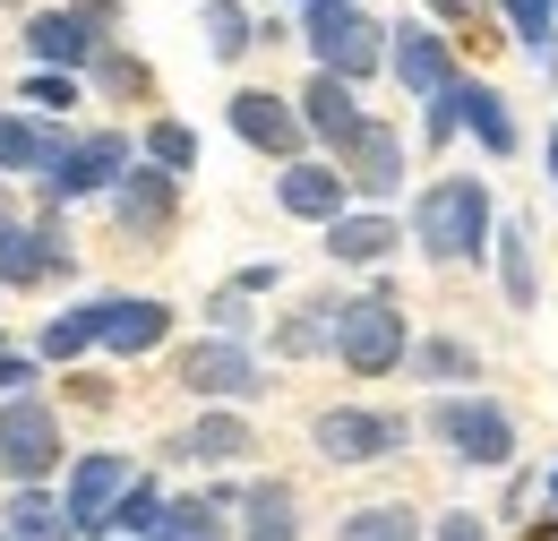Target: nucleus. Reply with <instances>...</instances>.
Masks as SVG:
<instances>
[{
  "instance_id": "obj_1",
  "label": "nucleus",
  "mask_w": 558,
  "mask_h": 541,
  "mask_svg": "<svg viewBox=\"0 0 558 541\" xmlns=\"http://www.w3.org/2000/svg\"><path fill=\"white\" fill-rule=\"evenodd\" d=\"M413 241L429 259H482L489 250V190L482 181H438V190H421Z\"/></svg>"
},
{
  "instance_id": "obj_2",
  "label": "nucleus",
  "mask_w": 558,
  "mask_h": 541,
  "mask_svg": "<svg viewBox=\"0 0 558 541\" xmlns=\"http://www.w3.org/2000/svg\"><path fill=\"white\" fill-rule=\"evenodd\" d=\"M336 352H344L352 378H387L413 336H404V310L387 301V292H361V301H336Z\"/></svg>"
},
{
  "instance_id": "obj_3",
  "label": "nucleus",
  "mask_w": 558,
  "mask_h": 541,
  "mask_svg": "<svg viewBox=\"0 0 558 541\" xmlns=\"http://www.w3.org/2000/svg\"><path fill=\"white\" fill-rule=\"evenodd\" d=\"M301 35H310V52H318V77H344V86L387 61V26H378V17H361L352 0H318Z\"/></svg>"
},
{
  "instance_id": "obj_4",
  "label": "nucleus",
  "mask_w": 558,
  "mask_h": 541,
  "mask_svg": "<svg viewBox=\"0 0 558 541\" xmlns=\"http://www.w3.org/2000/svg\"><path fill=\"white\" fill-rule=\"evenodd\" d=\"M52 465H61V412L35 405V396H9L0 405V473L17 490H35Z\"/></svg>"
},
{
  "instance_id": "obj_5",
  "label": "nucleus",
  "mask_w": 558,
  "mask_h": 541,
  "mask_svg": "<svg viewBox=\"0 0 558 541\" xmlns=\"http://www.w3.org/2000/svg\"><path fill=\"white\" fill-rule=\"evenodd\" d=\"M429 430H438L464 465H507V456H515V421L489 405V396H447V405L429 412Z\"/></svg>"
},
{
  "instance_id": "obj_6",
  "label": "nucleus",
  "mask_w": 558,
  "mask_h": 541,
  "mask_svg": "<svg viewBox=\"0 0 558 541\" xmlns=\"http://www.w3.org/2000/svg\"><path fill=\"white\" fill-rule=\"evenodd\" d=\"M318 456L327 465H369V456H396L404 447V421L396 412H361V405H336V412H318Z\"/></svg>"
},
{
  "instance_id": "obj_7",
  "label": "nucleus",
  "mask_w": 558,
  "mask_h": 541,
  "mask_svg": "<svg viewBox=\"0 0 558 541\" xmlns=\"http://www.w3.org/2000/svg\"><path fill=\"white\" fill-rule=\"evenodd\" d=\"M181 387L190 396H258V361H250V344L241 336H207V344H190L181 352Z\"/></svg>"
},
{
  "instance_id": "obj_8",
  "label": "nucleus",
  "mask_w": 558,
  "mask_h": 541,
  "mask_svg": "<svg viewBox=\"0 0 558 541\" xmlns=\"http://www.w3.org/2000/svg\"><path fill=\"white\" fill-rule=\"evenodd\" d=\"M163 336H172V310H163V301H146V292H112V301H95V344H104V352L138 361V352H155Z\"/></svg>"
},
{
  "instance_id": "obj_9",
  "label": "nucleus",
  "mask_w": 558,
  "mask_h": 541,
  "mask_svg": "<svg viewBox=\"0 0 558 541\" xmlns=\"http://www.w3.org/2000/svg\"><path fill=\"white\" fill-rule=\"evenodd\" d=\"M130 465L121 456H86L61 490V516H70V533H112V507H121V490H130Z\"/></svg>"
},
{
  "instance_id": "obj_10",
  "label": "nucleus",
  "mask_w": 558,
  "mask_h": 541,
  "mask_svg": "<svg viewBox=\"0 0 558 541\" xmlns=\"http://www.w3.org/2000/svg\"><path fill=\"white\" fill-rule=\"evenodd\" d=\"M130 172V137L104 130V137H70V155L52 164V199H95V190H121Z\"/></svg>"
},
{
  "instance_id": "obj_11",
  "label": "nucleus",
  "mask_w": 558,
  "mask_h": 541,
  "mask_svg": "<svg viewBox=\"0 0 558 541\" xmlns=\"http://www.w3.org/2000/svg\"><path fill=\"white\" fill-rule=\"evenodd\" d=\"M26 52L44 69H61V77H77V69L95 61V17L86 9H35L26 17Z\"/></svg>"
},
{
  "instance_id": "obj_12",
  "label": "nucleus",
  "mask_w": 558,
  "mask_h": 541,
  "mask_svg": "<svg viewBox=\"0 0 558 541\" xmlns=\"http://www.w3.org/2000/svg\"><path fill=\"white\" fill-rule=\"evenodd\" d=\"M223 112H232V137L258 146V155H292V146H301V112H292L283 95H267V86H241Z\"/></svg>"
},
{
  "instance_id": "obj_13",
  "label": "nucleus",
  "mask_w": 558,
  "mask_h": 541,
  "mask_svg": "<svg viewBox=\"0 0 558 541\" xmlns=\"http://www.w3.org/2000/svg\"><path fill=\"white\" fill-rule=\"evenodd\" d=\"M447 104H456V130H473L489 155H515V121H507L498 86H482V77H456V86H447Z\"/></svg>"
},
{
  "instance_id": "obj_14",
  "label": "nucleus",
  "mask_w": 558,
  "mask_h": 541,
  "mask_svg": "<svg viewBox=\"0 0 558 541\" xmlns=\"http://www.w3.org/2000/svg\"><path fill=\"white\" fill-rule=\"evenodd\" d=\"M396 77L413 86L421 104H438V95L456 86V69H447V44H438L429 26H396Z\"/></svg>"
},
{
  "instance_id": "obj_15",
  "label": "nucleus",
  "mask_w": 558,
  "mask_h": 541,
  "mask_svg": "<svg viewBox=\"0 0 558 541\" xmlns=\"http://www.w3.org/2000/svg\"><path fill=\"white\" fill-rule=\"evenodd\" d=\"M70 250L61 232H35V224H0V284H35V275H61Z\"/></svg>"
},
{
  "instance_id": "obj_16",
  "label": "nucleus",
  "mask_w": 558,
  "mask_h": 541,
  "mask_svg": "<svg viewBox=\"0 0 558 541\" xmlns=\"http://www.w3.org/2000/svg\"><path fill=\"white\" fill-rule=\"evenodd\" d=\"M112 206H121V224H130V232H163V224H172V206H181V181H172V172H121Z\"/></svg>"
},
{
  "instance_id": "obj_17",
  "label": "nucleus",
  "mask_w": 558,
  "mask_h": 541,
  "mask_svg": "<svg viewBox=\"0 0 558 541\" xmlns=\"http://www.w3.org/2000/svg\"><path fill=\"white\" fill-rule=\"evenodd\" d=\"M344 155H352L344 190H369V199H387V190L404 181V137H396V130H361Z\"/></svg>"
},
{
  "instance_id": "obj_18",
  "label": "nucleus",
  "mask_w": 558,
  "mask_h": 541,
  "mask_svg": "<svg viewBox=\"0 0 558 541\" xmlns=\"http://www.w3.org/2000/svg\"><path fill=\"white\" fill-rule=\"evenodd\" d=\"M283 215H310V224H336L344 215V172H327V164H292L276 181Z\"/></svg>"
},
{
  "instance_id": "obj_19",
  "label": "nucleus",
  "mask_w": 558,
  "mask_h": 541,
  "mask_svg": "<svg viewBox=\"0 0 558 541\" xmlns=\"http://www.w3.org/2000/svg\"><path fill=\"white\" fill-rule=\"evenodd\" d=\"M301 121H310V130L327 137V146H352V137L369 130V121H361V104H352V86H344V77H310V95H301Z\"/></svg>"
},
{
  "instance_id": "obj_20",
  "label": "nucleus",
  "mask_w": 558,
  "mask_h": 541,
  "mask_svg": "<svg viewBox=\"0 0 558 541\" xmlns=\"http://www.w3.org/2000/svg\"><path fill=\"white\" fill-rule=\"evenodd\" d=\"M61 155H70V137L44 130L35 112H26V121H0V172H44V181H52Z\"/></svg>"
},
{
  "instance_id": "obj_21",
  "label": "nucleus",
  "mask_w": 558,
  "mask_h": 541,
  "mask_svg": "<svg viewBox=\"0 0 558 541\" xmlns=\"http://www.w3.org/2000/svg\"><path fill=\"white\" fill-rule=\"evenodd\" d=\"M0 533H9V541H77L70 516H61V498H52L44 481H35V490H17V498L0 507Z\"/></svg>"
},
{
  "instance_id": "obj_22",
  "label": "nucleus",
  "mask_w": 558,
  "mask_h": 541,
  "mask_svg": "<svg viewBox=\"0 0 558 541\" xmlns=\"http://www.w3.org/2000/svg\"><path fill=\"white\" fill-rule=\"evenodd\" d=\"M241 541H301L283 481H250V490H241Z\"/></svg>"
},
{
  "instance_id": "obj_23",
  "label": "nucleus",
  "mask_w": 558,
  "mask_h": 541,
  "mask_svg": "<svg viewBox=\"0 0 558 541\" xmlns=\"http://www.w3.org/2000/svg\"><path fill=\"white\" fill-rule=\"evenodd\" d=\"M327 250H336L344 267H369V259L396 250V224H387V215H336V224H327Z\"/></svg>"
},
{
  "instance_id": "obj_24",
  "label": "nucleus",
  "mask_w": 558,
  "mask_h": 541,
  "mask_svg": "<svg viewBox=\"0 0 558 541\" xmlns=\"http://www.w3.org/2000/svg\"><path fill=\"white\" fill-rule=\"evenodd\" d=\"M172 447H181V456H198V465H232V456L250 447V430H241V412H207V421H198L190 438H172Z\"/></svg>"
},
{
  "instance_id": "obj_25",
  "label": "nucleus",
  "mask_w": 558,
  "mask_h": 541,
  "mask_svg": "<svg viewBox=\"0 0 558 541\" xmlns=\"http://www.w3.org/2000/svg\"><path fill=\"white\" fill-rule=\"evenodd\" d=\"M146 541H223V525H215V498H172L163 516H155V533Z\"/></svg>"
},
{
  "instance_id": "obj_26",
  "label": "nucleus",
  "mask_w": 558,
  "mask_h": 541,
  "mask_svg": "<svg viewBox=\"0 0 558 541\" xmlns=\"http://www.w3.org/2000/svg\"><path fill=\"white\" fill-rule=\"evenodd\" d=\"M336 541H421V516L413 507H352Z\"/></svg>"
},
{
  "instance_id": "obj_27",
  "label": "nucleus",
  "mask_w": 558,
  "mask_h": 541,
  "mask_svg": "<svg viewBox=\"0 0 558 541\" xmlns=\"http://www.w3.org/2000/svg\"><path fill=\"white\" fill-rule=\"evenodd\" d=\"M489 241H498V284H507V301L533 310V250H524V224H507V232H489Z\"/></svg>"
},
{
  "instance_id": "obj_28",
  "label": "nucleus",
  "mask_w": 558,
  "mask_h": 541,
  "mask_svg": "<svg viewBox=\"0 0 558 541\" xmlns=\"http://www.w3.org/2000/svg\"><path fill=\"white\" fill-rule=\"evenodd\" d=\"M95 344V301H77V310H61L52 327H44V361H77Z\"/></svg>"
},
{
  "instance_id": "obj_29",
  "label": "nucleus",
  "mask_w": 558,
  "mask_h": 541,
  "mask_svg": "<svg viewBox=\"0 0 558 541\" xmlns=\"http://www.w3.org/2000/svg\"><path fill=\"white\" fill-rule=\"evenodd\" d=\"M146 164H155V172H172V181H181V172H190V164H198V137L181 130V121H155V130H146Z\"/></svg>"
},
{
  "instance_id": "obj_30",
  "label": "nucleus",
  "mask_w": 558,
  "mask_h": 541,
  "mask_svg": "<svg viewBox=\"0 0 558 541\" xmlns=\"http://www.w3.org/2000/svg\"><path fill=\"white\" fill-rule=\"evenodd\" d=\"M198 9H207V44L223 52V61H232V52H241V44L258 35V26L241 17V0H198Z\"/></svg>"
},
{
  "instance_id": "obj_31",
  "label": "nucleus",
  "mask_w": 558,
  "mask_h": 541,
  "mask_svg": "<svg viewBox=\"0 0 558 541\" xmlns=\"http://www.w3.org/2000/svg\"><path fill=\"white\" fill-rule=\"evenodd\" d=\"M155 516H163V498H155V481H130L121 490V507H112V533H155Z\"/></svg>"
},
{
  "instance_id": "obj_32",
  "label": "nucleus",
  "mask_w": 558,
  "mask_h": 541,
  "mask_svg": "<svg viewBox=\"0 0 558 541\" xmlns=\"http://www.w3.org/2000/svg\"><path fill=\"white\" fill-rule=\"evenodd\" d=\"M550 17H558V0H507V26H515V44H533L542 61H550Z\"/></svg>"
},
{
  "instance_id": "obj_33",
  "label": "nucleus",
  "mask_w": 558,
  "mask_h": 541,
  "mask_svg": "<svg viewBox=\"0 0 558 541\" xmlns=\"http://www.w3.org/2000/svg\"><path fill=\"white\" fill-rule=\"evenodd\" d=\"M26 104H35V112H70V104H77V77H61V69H35V77H26Z\"/></svg>"
},
{
  "instance_id": "obj_34",
  "label": "nucleus",
  "mask_w": 558,
  "mask_h": 541,
  "mask_svg": "<svg viewBox=\"0 0 558 541\" xmlns=\"http://www.w3.org/2000/svg\"><path fill=\"white\" fill-rule=\"evenodd\" d=\"M413 361L429 370V378H473V352H464V344H447V336H438V344H421Z\"/></svg>"
},
{
  "instance_id": "obj_35",
  "label": "nucleus",
  "mask_w": 558,
  "mask_h": 541,
  "mask_svg": "<svg viewBox=\"0 0 558 541\" xmlns=\"http://www.w3.org/2000/svg\"><path fill=\"white\" fill-rule=\"evenodd\" d=\"M438 541H489V533H482V516H447V525H438Z\"/></svg>"
},
{
  "instance_id": "obj_36",
  "label": "nucleus",
  "mask_w": 558,
  "mask_h": 541,
  "mask_svg": "<svg viewBox=\"0 0 558 541\" xmlns=\"http://www.w3.org/2000/svg\"><path fill=\"white\" fill-rule=\"evenodd\" d=\"M26 378H35V361H9V352H0V396H9V387H26Z\"/></svg>"
},
{
  "instance_id": "obj_37",
  "label": "nucleus",
  "mask_w": 558,
  "mask_h": 541,
  "mask_svg": "<svg viewBox=\"0 0 558 541\" xmlns=\"http://www.w3.org/2000/svg\"><path fill=\"white\" fill-rule=\"evenodd\" d=\"M550 181H558V137H550Z\"/></svg>"
},
{
  "instance_id": "obj_38",
  "label": "nucleus",
  "mask_w": 558,
  "mask_h": 541,
  "mask_svg": "<svg viewBox=\"0 0 558 541\" xmlns=\"http://www.w3.org/2000/svg\"><path fill=\"white\" fill-rule=\"evenodd\" d=\"M438 9H473V0H438Z\"/></svg>"
},
{
  "instance_id": "obj_39",
  "label": "nucleus",
  "mask_w": 558,
  "mask_h": 541,
  "mask_svg": "<svg viewBox=\"0 0 558 541\" xmlns=\"http://www.w3.org/2000/svg\"><path fill=\"white\" fill-rule=\"evenodd\" d=\"M550 507H558V473H550Z\"/></svg>"
},
{
  "instance_id": "obj_40",
  "label": "nucleus",
  "mask_w": 558,
  "mask_h": 541,
  "mask_svg": "<svg viewBox=\"0 0 558 541\" xmlns=\"http://www.w3.org/2000/svg\"><path fill=\"white\" fill-rule=\"evenodd\" d=\"M310 9H318V0H310Z\"/></svg>"
},
{
  "instance_id": "obj_41",
  "label": "nucleus",
  "mask_w": 558,
  "mask_h": 541,
  "mask_svg": "<svg viewBox=\"0 0 558 541\" xmlns=\"http://www.w3.org/2000/svg\"><path fill=\"white\" fill-rule=\"evenodd\" d=\"M0 541H9V533H0Z\"/></svg>"
}]
</instances>
